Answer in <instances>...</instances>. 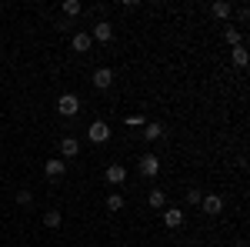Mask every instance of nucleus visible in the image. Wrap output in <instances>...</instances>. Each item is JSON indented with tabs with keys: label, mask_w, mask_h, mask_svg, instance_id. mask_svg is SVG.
<instances>
[{
	"label": "nucleus",
	"mask_w": 250,
	"mask_h": 247,
	"mask_svg": "<svg viewBox=\"0 0 250 247\" xmlns=\"http://www.w3.org/2000/svg\"><path fill=\"white\" fill-rule=\"evenodd\" d=\"M87 140H90V144H107V140H110V124H107V120H90Z\"/></svg>",
	"instance_id": "1"
},
{
	"label": "nucleus",
	"mask_w": 250,
	"mask_h": 247,
	"mask_svg": "<svg viewBox=\"0 0 250 247\" xmlns=\"http://www.w3.org/2000/svg\"><path fill=\"white\" fill-rule=\"evenodd\" d=\"M57 114H60V117H77V114H80V97H77V94H60Z\"/></svg>",
	"instance_id": "2"
},
{
	"label": "nucleus",
	"mask_w": 250,
	"mask_h": 247,
	"mask_svg": "<svg viewBox=\"0 0 250 247\" xmlns=\"http://www.w3.org/2000/svg\"><path fill=\"white\" fill-rule=\"evenodd\" d=\"M90 40L94 44H110L114 40V23L110 20H97L94 27H90Z\"/></svg>",
	"instance_id": "3"
},
{
	"label": "nucleus",
	"mask_w": 250,
	"mask_h": 247,
	"mask_svg": "<svg viewBox=\"0 0 250 247\" xmlns=\"http://www.w3.org/2000/svg\"><path fill=\"white\" fill-rule=\"evenodd\" d=\"M137 171L144 174L147 180H154L157 174H160V157H157V154H144V157L137 160Z\"/></svg>",
	"instance_id": "4"
},
{
	"label": "nucleus",
	"mask_w": 250,
	"mask_h": 247,
	"mask_svg": "<svg viewBox=\"0 0 250 247\" xmlns=\"http://www.w3.org/2000/svg\"><path fill=\"white\" fill-rule=\"evenodd\" d=\"M197 207L204 210L207 217H217V214H224V197H220V194H204Z\"/></svg>",
	"instance_id": "5"
},
{
	"label": "nucleus",
	"mask_w": 250,
	"mask_h": 247,
	"mask_svg": "<svg viewBox=\"0 0 250 247\" xmlns=\"http://www.w3.org/2000/svg\"><path fill=\"white\" fill-rule=\"evenodd\" d=\"M43 174H47L50 180H60V177L67 174V160H63V157H50V160H43Z\"/></svg>",
	"instance_id": "6"
},
{
	"label": "nucleus",
	"mask_w": 250,
	"mask_h": 247,
	"mask_svg": "<svg viewBox=\"0 0 250 247\" xmlns=\"http://www.w3.org/2000/svg\"><path fill=\"white\" fill-rule=\"evenodd\" d=\"M184 221H187V214H184L180 207H164V227L180 230V227H184Z\"/></svg>",
	"instance_id": "7"
},
{
	"label": "nucleus",
	"mask_w": 250,
	"mask_h": 247,
	"mask_svg": "<svg viewBox=\"0 0 250 247\" xmlns=\"http://www.w3.org/2000/svg\"><path fill=\"white\" fill-rule=\"evenodd\" d=\"M104 177H107L110 187H120V184H127V167H124V164H110Z\"/></svg>",
	"instance_id": "8"
},
{
	"label": "nucleus",
	"mask_w": 250,
	"mask_h": 247,
	"mask_svg": "<svg viewBox=\"0 0 250 247\" xmlns=\"http://www.w3.org/2000/svg\"><path fill=\"white\" fill-rule=\"evenodd\" d=\"M70 47H74V54H87V50L94 47V40H90L87 30H77V34L70 37Z\"/></svg>",
	"instance_id": "9"
},
{
	"label": "nucleus",
	"mask_w": 250,
	"mask_h": 247,
	"mask_svg": "<svg viewBox=\"0 0 250 247\" xmlns=\"http://www.w3.org/2000/svg\"><path fill=\"white\" fill-rule=\"evenodd\" d=\"M77 154H80V140L77 137H63V140H60V157H63V160H74Z\"/></svg>",
	"instance_id": "10"
},
{
	"label": "nucleus",
	"mask_w": 250,
	"mask_h": 247,
	"mask_svg": "<svg viewBox=\"0 0 250 247\" xmlns=\"http://www.w3.org/2000/svg\"><path fill=\"white\" fill-rule=\"evenodd\" d=\"M110 84H114V70H110V67H97L94 70V87L97 90H107Z\"/></svg>",
	"instance_id": "11"
},
{
	"label": "nucleus",
	"mask_w": 250,
	"mask_h": 247,
	"mask_svg": "<svg viewBox=\"0 0 250 247\" xmlns=\"http://www.w3.org/2000/svg\"><path fill=\"white\" fill-rule=\"evenodd\" d=\"M160 137H164V124H157V120H147V124H144V140H147V144H157Z\"/></svg>",
	"instance_id": "12"
},
{
	"label": "nucleus",
	"mask_w": 250,
	"mask_h": 247,
	"mask_svg": "<svg viewBox=\"0 0 250 247\" xmlns=\"http://www.w3.org/2000/svg\"><path fill=\"white\" fill-rule=\"evenodd\" d=\"M60 14H63L67 20H74V17L83 14V3H80V0H63V3H60Z\"/></svg>",
	"instance_id": "13"
},
{
	"label": "nucleus",
	"mask_w": 250,
	"mask_h": 247,
	"mask_svg": "<svg viewBox=\"0 0 250 247\" xmlns=\"http://www.w3.org/2000/svg\"><path fill=\"white\" fill-rule=\"evenodd\" d=\"M210 14H213V17H220V20H230L233 3H227V0H213V3H210Z\"/></svg>",
	"instance_id": "14"
},
{
	"label": "nucleus",
	"mask_w": 250,
	"mask_h": 247,
	"mask_svg": "<svg viewBox=\"0 0 250 247\" xmlns=\"http://www.w3.org/2000/svg\"><path fill=\"white\" fill-rule=\"evenodd\" d=\"M60 224H63V214H60L57 207H50V210H43V227L47 230H57Z\"/></svg>",
	"instance_id": "15"
},
{
	"label": "nucleus",
	"mask_w": 250,
	"mask_h": 247,
	"mask_svg": "<svg viewBox=\"0 0 250 247\" xmlns=\"http://www.w3.org/2000/svg\"><path fill=\"white\" fill-rule=\"evenodd\" d=\"M147 204H150V210H164L167 207V194H164L160 187H154L150 194H147Z\"/></svg>",
	"instance_id": "16"
},
{
	"label": "nucleus",
	"mask_w": 250,
	"mask_h": 247,
	"mask_svg": "<svg viewBox=\"0 0 250 247\" xmlns=\"http://www.w3.org/2000/svg\"><path fill=\"white\" fill-rule=\"evenodd\" d=\"M230 60L237 64V67H247V44H237V47H230Z\"/></svg>",
	"instance_id": "17"
},
{
	"label": "nucleus",
	"mask_w": 250,
	"mask_h": 247,
	"mask_svg": "<svg viewBox=\"0 0 250 247\" xmlns=\"http://www.w3.org/2000/svg\"><path fill=\"white\" fill-rule=\"evenodd\" d=\"M124 204H127V201H124V194H110V197H107V210H110V214H120V210H124Z\"/></svg>",
	"instance_id": "18"
},
{
	"label": "nucleus",
	"mask_w": 250,
	"mask_h": 247,
	"mask_svg": "<svg viewBox=\"0 0 250 247\" xmlns=\"http://www.w3.org/2000/svg\"><path fill=\"white\" fill-rule=\"evenodd\" d=\"M224 40H227L230 47H237V44H244V34H240L237 27H230V23H227V30H224Z\"/></svg>",
	"instance_id": "19"
},
{
	"label": "nucleus",
	"mask_w": 250,
	"mask_h": 247,
	"mask_svg": "<svg viewBox=\"0 0 250 247\" xmlns=\"http://www.w3.org/2000/svg\"><path fill=\"white\" fill-rule=\"evenodd\" d=\"M17 204H20V207H30V204H34V194H30L27 187H20L17 190Z\"/></svg>",
	"instance_id": "20"
},
{
	"label": "nucleus",
	"mask_w": 250,
	"mask_h": 247,
	"mask_svg": "<svg viewBox=\"0 0 250 247\" xmlns=\"http://www.w3.org/2000/svg\"><path fill=\"white\" fill-rule=\"evenodd\" d=\"M200 197H204V194H200V187H197V184H190V187H187V204H193V207H197V204H200Z\"/></svg>",
	"instance_id": "21"
},
{
	"label": "nucleus",
	"mask_w": 250,
	"mask_h": 247,
	"mask_svg": "<svg viewBox=\"0 0 250 247\" xmlns=\"http://www.w3.org/2000/svg\"><path fill=\"white\" fill-rule=\"evenodd\" d=\"M124 124H127V127H144L147 120H144V117H140V114H130V117H127V120H124Z\"/></svg>",
	"instance_id": "22"
},
{
	"label": "nucleus",
	"mask_w": 250,
	"mask_h": 247,
	"mask_svg": "<svg viewBox=\"0 0 250 247\" xmlns=\"http://www.w3.org/2000/svg\"><path fill=\"white\" fill-rule=\"evenodd\" d=\"M237 17H240L244 23H247V20H250V10H247V7H237Z\"/></svg>",
	"instance_id": "23"
}]
</instances>
